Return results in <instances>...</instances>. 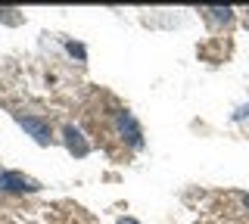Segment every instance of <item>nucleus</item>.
I'll return each instance as SVG.
<instances>
[{
	"instance_id": "obj_1",
	"label": "nucleus",
	"mask_w": 249,
	"mask_h": 224,
	"mask_svg": "<svg viewBox=\"0 0 249 224\" xmlns=\"http://www.w3.org/2000/svg\"><path fill=\"white\" fill-rule=\"evenodd\" d=\"M115 134H119L122 140L131 146V150H140V146H143V131H140L137 119L128 109H119V112H115Z\"/></svg>"
},
{
	"instance_id": "obj_2",
	"label": "nucleus",
	"mask_w": 249,
	"mask_h": 224,
	"mask_svg": "<svg viewBox=\"0 0 249 224\" xmlns=\"http://www.w3.org/2000/svg\"><path fill=\"white\" fill-rule=\"evenodd\" d=\"M0 190L3 193H37L41 184L35 177L19 174V172H0Z\"/></svg>"
},
{
	"instance_id": "obj_3",
	"label": "nucleus",
	"mask_w": 249,
	"mask_h": 224,
	"mask_svg": "<svg viewBox=\"0 0 249 224\" xmlns=\"http://www.w3.org/2000/svg\"><path fill=\"white\" fill-rule=\"evenodd\" d=\"M16 121H19V125L25 128L37 143H50V125H47L44 119H35V115H19V112H16Z\"/></svg>"
},
{
	"instance_id": "obj_4",
	"label": "nucleus",
	"mask_w": 249,
	"mask_h": 224,
	"mask_svg": "<svg viewBox=\"0 0 249 224\" xmlns=\"http://www.w3.org/2000/svg\"><path fill=\"white\" fill-rule=\"evenodd\" d=\"M62 143H66V150L75 153V156H88V153H90V143L84 140L81 128H75V125H66V128H62Z\"/></svg>"
},
{
	"instance_id": "obj_5",
	"label": "nucleus",
	"mask_w": 249,
	"mask_h": 224,
	"mask_svg": "<svg viewBox=\"0 0 249 224\" xmlns=\"http://www.w3.org/2000/svg\"><path fill=\"white\" fill-rule=\"evenodd\" d=\"M206 13H209L215 22H231V19H233V10H231V6H224V10H221V6H209Z\"/></svg>"
},
{
	"instance_id": "obj_6",
	"label": "nucleus",
	"mask_w": 249,
	"mask_h": 224,
	"mask_svg": "<svg viewBox=\"0 0 249 224\" xmlns=\"http://www.w3.org/2000/svg\"><path fill=\"white\" fill-rule=\"evenodd\" d=\"M69 53L78 56V59H84V47H81V44H69Z\"/></svg>"
},
{
	"instance_id": "obj_7",
	"label": "nucleus",
	"mask_w": 249,
	"mask_h": 224,
	"mask_svg": "<svg viewBox=\"0 0 249 224\" xmlns=\"http://www.w3.org/2000/svg\"><path fill=\"white\" fill-rule=\"evenodd\" d=\"M246 115H249V103H246V106H240V109H237V115H233V121H243Z\"/></svg>"
},
{
	"instance_id": "obj_8",
	"label": "nucleus",
	"mask_w": 249,
	"mask_h": 224,
	"mask_svg": "<svg viewBox=\"0 0 249 224\" xmlns=\"http://www.w3.org/2000/svg\"><path fill=\"white\" fill-rule=\"evenodd\" d=\"M119 224H140V221H134V218H119Z\"/></svg>"
},
{
	"instance_id": "obj_9",
	"label": "nucleus",
	"mask_w": 249,
	"mask_h": 224,
	"mask_svg": "<svg viewBox=\"0 0 249 224\" xmlns=\"http://www.w3.org/2000/svg\"><path fill=\"white\" fill-rule=\"evenodd\" d=\"M243 206H246V208H249V193H243Z\"/></svg>"
},
{
	"instance_id": "obj_10",
	"label": "nucleus",
	"mask_w": 249,
	"mask_h": 224,
	"mask_svg": "<svg viewBox=\"0 0 249 224\" xmlns=\"http://www.w3.org/2000/svg\"><path fill=\"white\" fill-rule=\"evenodd\" d=\"M246 19H249V16H246Z\"/></svg>"
}]
</instances>
